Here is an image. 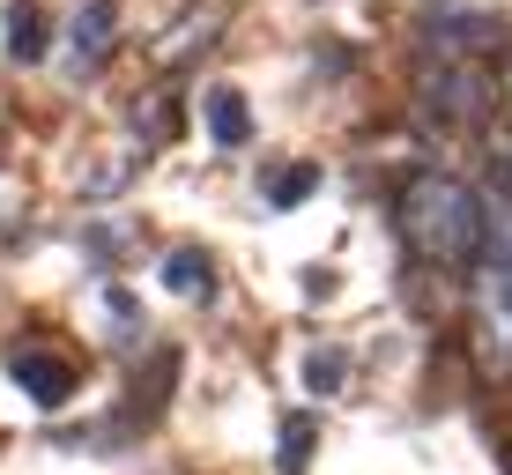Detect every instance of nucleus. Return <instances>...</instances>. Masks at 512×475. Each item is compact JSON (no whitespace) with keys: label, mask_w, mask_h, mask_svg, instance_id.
Wrapping results in <instances>:
<instances>
[{"label":"nucleus","mask_w":512,"mask_h":475,"mask_svg":"<svg viewBox=\"0 0 512 475\" xmlns=\"http://www.w3.org/2000/svg\"><path fill=\"white\" fill-rule=\"evenodd\" d=\"M394 223H401V245L416 260H431V268H461V260H475L490 245L483 193L468 179H453V171H416L394 201Z\"/></svg>","instance_id":"nucleus-1"},{"label":"nucleus","mask_w":512,"mask_h":475,"mask_svg":"<svg viewBox=\"0 0 512 475\" xmlns=\"http://www.w3.org/2000/svg\"><path fill=\"white\" fill-rule=\"evenodd\" d=\"M468 342L490 379H512V260L490 253L468 283Z\"/></svg>","instance_id":"nucleus-2"},{"label":"nucleus","mask_w":512,"mask_h":475,"mask_svg":"<svg viewBox=\"0 0 512 475\" xmlns=\"http://www.w3.org/2000/svg\"><path fill=\"white\" fill-rule=\"evenodd\" d=\"M423 97H431V112H446V119L490 112V90H483L475 67H431V75H423Z\"/></svg>","instance_id":"nucleus-3"},{"label":"nucleus","mask_w":512,"mask_h":475,"mask_svg":"<svg viewBox=\"0 0 512 475\" xmlns=\"http://www.w3.org/2000/svg\"><path fill=\"white\" fill-rule=\"evenodd\" d=\"M8 372H15V386H23L30 401H45V409L75 394V364H67V357H38V349H15Z\"/></svg>","instance_id":"nucleus-4"},{"label":"nucleus","mask_w":512,"mask_h":475,"mask_svg":"<svg viewBox=\"0 0 512 475\" xmlns=\"http://www.w3.org/2000/svg\"><path fill=\"white\" fill-rule=\"evenodd\" d=\"M208 134H216L223 149L253 134V112H245V97H238V90H208Z\"/></svg>","instance_id":"nucleus-5"},{"label":"nucleus","mask_w":512,"mask_h":475,"mask_svg":"<svg viewBox=\"0 0 512 475\" xmlns=\"http://www.w3.org/2000/svg\"><path fill=\"white\" fill-rule=\"evenodd\" d=\"M8 52H15V60H45V15H38V0H15V8H8Z\"/></svg>","instance_id":"nucleus-6"},{"label":"nucleus","mask_w":512,"mask_h":475,"mask_svg":"<svg viewBox=\"0 0 512 475\" xmlns=\"http://www.w3.org/2000/svg\"><path fill=\"white\" fill-rule=\"evenodd\" d=\"M104 38H112V0H90V8L75 15V60H97Z\"/></svg>","instance_id":"nucleus-7"},{"label":"nucleus","mask_w":512,"mask_h":475,"mask_svg":"<svg viewBox=\"0 0 512 475\" xmlns=\"http://www.w3.org/2000/svg\"><path fill=\"white\" fill-rule=\"evenodd\" d=\"M312 186H320V164H290V171H275V179H268V201L275 208H297V201H312Z\"/></svg>","instance_id":"nucleus-8"},{"label":"nucleus","mask_w":512,"mask_h":475,"mask_svg":"<svg viewBox=\"0 0 512 475\" xmlns=\"http://www.w3.org/2000/svg\"><path fill=\"white\" fill-rule=\"evenodd\" d=\"M164 283L179 297H208V253H171L164 260Z\"/></svg>","instance_id":"nucleus-9"},{"label":"nucleus","mask_w":512,"mask_h":475,"mask_svg":"<svg viewBox=\"0 0 512 475\" xmlns=\"http://www.w3.org/2000/svg\"><path fill=\"white\" fill-rule=\"evenodd\" d=\"M305 453H312V424H297L290 438H282V475H297V468H305Z\"/></svg>","instance_id":"nucleus-10"},{"label":"nucleus","mask_w":512,"mask_h":475,"mask_svg":"<svg viewBox=\"0 0 512 475\" xmlns=\"http://www.w3.org/2000/svg\"><path fill=\"white\" fill-rule=\"evenodd\" d=\"M490 245L512 260V208H498V216H490Z\"/></svg>","instance_id":"nucleus-11"},{"label":"nucleus","mask_w":512,"mask_h":475,"mask_svg":"<svg viewBox=\"0 0 512 475\" xmlns=\"http://www.w3.org/2000/svg\"><path fill=\"white\" fill-rule=\"evenodd\" d=\"M334 379H342V364H334V357H312V386H320V394H327Z\"/></svg>","instance_id":"nucleus-12"},{"label":"nucleus","mask_w":512,"mask_h":475,"mask_svg":"<svg viewBox=\"0 0 512 475\" xmlns=\"http://www.w3.org/2000/svg\"><path fill=\"white\" fill-rule=\"evenodd\" d=\"M498 164H505V179H512V142H505V149H498Z\"/></svg>","instance_id":"nucleus-13"},{"label":"nucleus","mask_w":512,"mask_h":475,"mask_svg":"<svg viewBox=\"0 0 512 475\" xmlns=\"http://www.w3.org/2000/svg\"><path fill=\"white\" fill-rule=\"evenodd\" d=\"M505 112H512V67H505Z\"/></svg>","instance_id":"nucleus-14"}]
</instances>
